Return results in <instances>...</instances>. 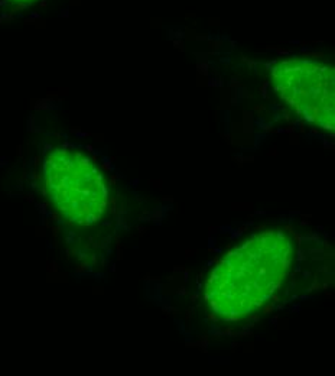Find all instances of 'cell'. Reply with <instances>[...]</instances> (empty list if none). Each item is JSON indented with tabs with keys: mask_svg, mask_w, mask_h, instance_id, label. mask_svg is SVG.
<instances>
[{
	"mask_svg": "<svg viewBox=\"0 0 335 376\" xmlns=\"http://www.w3.org/2000/svg\"><path fill=\"white\" fill-rule=\"evenodd\" d=\"M275 88L303 119L334 129V70L314 61L290 60L273 68Z\"/></svg>",
	"mask_w": 335,
	"mask_h": 376,
	"instance_id": "obj_3",
	"label": "cell"
},
{
	"mask_svg": "<svg viewBox=\"0 0 335 376\" xmlns=\"http://www.w3.org/2000/svg\"><path fill=\"white\" fill-rule=\"evenodd\" d=\"M293 260L295 242L288 233H256L214 266L205 284V301L227 321L251 316L279 291Z\"/></svg>",
	"mask_w": 335,
	"mask_h": 376,
	"instance_id": "obj_1",
	"label": "cell"
},
{
	"mask_svg": "<svg viewBox=\"0 0 335 376\" xmlns=\"http://www.w3.org/2000/svg\"><path fill=\"white\" fill-rule=\"evenodd\" d=\"M48 198L68 223L88 227L103 218L108 187L95 161L82 149L58 146L43 159Z\"/></svg>",
	"mask_w": 335,
	"mask_h": 376,
	"instance_id": "obj_2",
	"label": "cell"
}]
</instances>
